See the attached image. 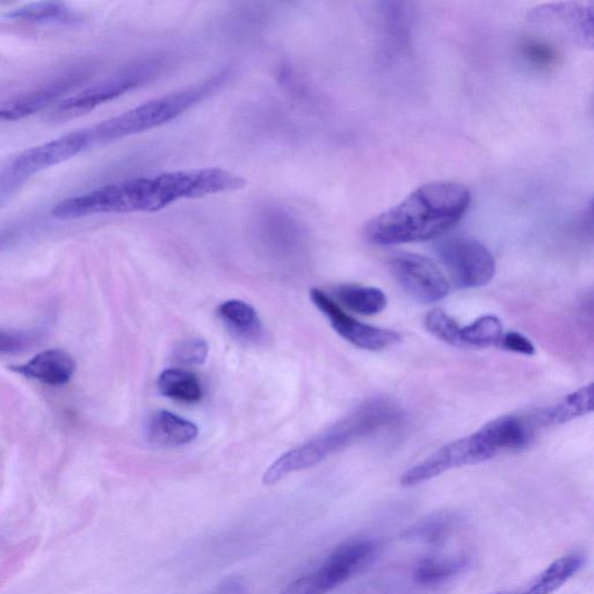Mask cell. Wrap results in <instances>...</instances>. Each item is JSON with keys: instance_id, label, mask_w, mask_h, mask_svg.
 <instances>
[{"instance_id": "1", "label": "cell", "mask_w": 594, "mask_h": 594, "mask_svg": "<svg viewBox=\"0 0 594 594\" xmlns=\"http://www.w3.org/2000/svg\"><path fill=\"white\" fill-rule=\"evenodd\" d=\"M472 194L454 181H433L367 222L364 235L375 245L429 241L444 235L466 215Z\"/></svg>"}, {"instance_id": "2", "label": "cell", "mask_w": 594, "mask_h": 594, "mask_svg": "<svg viewBox=\"0 0 594 594\" xmlns=\"http://www.w3.org/2000/svg\"><path fill=\"white\" fill-rule=\"evenodd\" d=\"M400 419L401 411L396 404L383 398L368 401L333 425L331 429L323 432L321 436L280 456L267 469L263 482L266 485H272L289 474L314 467L339 449L394 425Z\"/></svg>"}, {"instance_id": "3", "label": "cell", "mask_w": 594, "mask_h": 594, "mask_svg": "<svg viewBox=\"0 0 594 594\" xmlns=\"http://www.w3.org/2000/svg\"><path fill=\"white\" fill-rule=\"evenodd\" d=\"M165 64L163 57L156 56L130 64L117 74L104 79L103 82L94 84L81 93L75 94L74 97L62 101L48 115V119L62 122L82 117V115L96 110L100 105L150 82L152 78L161 74Z\"/></svg>"}, {"instance_id": "4", "label": "cell", "mask_w": 594, "mask_h": 594, "mask_svg": "<svg viewBox=\"0 0 594 594\" xmlns=\"http://www.w3.org/2000/svg\"><path fill=\"white\" fill-rule=\"evenodd\" d=\"M498 453L489 433L482 427L481 430L466 438L452 441V443L439 448L429 458L409 469L402 476L401 484L407 488L416 487V485L431 481L449 470L488 461L495 458Z\"/></svg>"}, {"instance_id": "5", "label": "cell", "mask_w": 594, "mask_h": 594, "mask_svg": "<svg viewBox=\"0 0 594 594\" xmlns=\"http://www.w3.org/2000/svg\"><path fill=\"white\" fill-rule=\"evenodd\" d=\"M436 252L449 277L459 288L483 287L495 277L494 256L487 246L474 238H446L437 244Z\"/></svg>"}, {"instance_id": "6", "label": "cell", "mask_w": 594, "mask_h": 594, "mask_svg": "<svg viewBox=\"0 0 594 594\" xmlns=\"http://www.w3.org/2000/svg\"><path fill=\"white\" fill-rule=\"evenodd\" d=\"M92 147L90 129L77 130L24 151L7 166L4 175L20 185L35 173L67 162Z\"/></svg>"}, {"instance_id": "7", "label": "cell", "mask_w": 594, "mask_h": 594, "mask_svg": "<svg viewBox=\"0 0 594 594\" xmlns=\"http://www.w3.org/2000/svg\"><path fill=\"white\" fill-rule=\"evenodd\" d=\"M390 268L398 284L412 299L423 303L444 300L451 291L439 267L415 253H398L390 259Z\"/></svg>"}, {"instance_id": "8", "label": "cell", "mask_w": 594, "mask_h": 594, "mask_svg": "<svg viewBox=\"0 0 594 594\" xmlns=\"http://www.w3.org/2000/svg\"><path fill=\"white\" fill-rule=\"evenodd\" d=\"M310 299L324 316L331 327L347 342L366 351H383L401 343V335L395 331L372 327L354 320L347 315L331 297L320 289H311Z\"/></svg>"}, {"instance_id": "9", "label": "cell", "mask_w": 594, "mask_h": 594, "mask_svg": "<svg viewBox=\"0 0 594 594\" xmlns=\"http://www.w3.org/2000/svg\"><path fill=\"white\" fill-rule=\"evenodd\" d=\"M11 371L48 386H64L76 371V361L68 352L50 349L36 354L26 364L11 366Z\"/></svg>"}, {"instance_id": "10", "label": "cell", "mask_w": 594, "mask_h": 594, "mask_svg": "<svg viewBox=\"0 0 594 594\" xmlns=\"http://www.w3.org/2000/svg\"><path fill=\"white\" fill-rule=\"evenodd\" d=\"M79 81H81V76L69 75L62 79H57V81L46 86H42L38 90L7 101V103L0 105V120L17 121L45 110L53 101H56L64 93L74 88Z\"/></svg>"}, {"instance_id": "11", "label": "cell", "mask_w": 594, "mask_h": 594, "mask_svg": "<svg viewBox=\"0 0 594 594\" xmlns=\"http://www.w3.org/2000/svg\"><path fill=\"white\" fill-rule=\"evenodd\" d=\"M197 425L170 411L152 412L146 423L149 443L159 447H179L192 443L198 437Z\"/></svg>"}, {"instance_id": "12", "label": "cell", "mask_w": 594, "mask_h": 594, "mask_svg": "<svg viewBox=\"0 0 594 594\" xmlns=\"http://www.w3.org/2000/svg\"><path fill=\"white\" fill-rule=\"evenodd\" d=\"M498 452L521 451L530 445L533 432L530 423L518 416H503L484 425Z\"/></svg>"}, {"instance_id": "13", "label": "cell", "mask_w": 594, "mask_h": 594, "mask_svg": "<svg viewBox=\"0 0 594 594\" xmlns=\"http://www.w3.org/2000/svg\"><path fill=\"white\" fill-rule=\"evenodd\" d=\"M219 316L227 328L238 338L257 342L263 336V324L255 308L238 300L224 302L219 307Z\"/></svg>"}, {"instance_id": "14", "label": "cell", "mask_w": 594, "mask_h": 594, "mask_svg": "<svg viewBox=\"0 0 594 594\" xmlns=\"http://www.w3.org/2000/svg\"><path fill=\"white\" fill-rule=\"evenodd\" d=\"M460 525V518L451 512H438L420 519L403 533L409 542L439 545L445 542Z\"/></svg>"}, {"instance_id": "15", "label": "cell", "mask_w": 594, "mask_h": 594, "mask_svg": "<svg viewBox=\"0 0 594 594\" xmlns=\"http://www.w3.org/2000/svg\"><path fill=\"white\" fill-rule=\"evenodd\" d=\"M584 563L582 554L571 553L560 557L548 565L523 594H553L568 583Z\"/></svg>"}, {"instance_id": "16", "label": "cell", "mask_w": 594, "mask_h": 594, "mask_svg": "<svg viewBox=\"0 0 594 594\" xmlns=\"http://www.w3.org/2000/svg\"><path fill=\"white\" fill-rule=\"evenodd\" d=\"M333 295L344 307L364 316L378 315L387 307L386 294L375 287L340 285Z\"/></svg>"}, {"instance_id": "17", "label": "cell", "mask_w": 594, "mask_h": 594, "mask_svg": "<svg viewBox=\"0 0 594 594\" xmlns=\"http://www.w3.org/2000/svg\"><path fill=\"white\" fill-rule=\"evenodd\" d=\"M593 411V385L586 386L565 396L562 401L542 411L539 422L542 425H557L591 414Z\"/></svg>"}, {"instance_id": "18", "label": "cell", "mask_w": 594, "mask_h": 594, "mask_svg": "<svg viewBox=\"0 0 594 594\" xmlns=\"http://www.w3.org/2000/svg\"><path fill=\"white\" fill-rule=\"evenodd\" d=\"M466 556H432L420 561L414 572L415 582L423 586L443 584L465 571Z\"/></svg>"}, {"instance_id": "19", "label": "cell", "mask_w": 594, "mask_h": 594, "mask_svg": "<svg viewBox=\"0 0 594 594\" xmlns=\"http://www.w3.org/2000/svg\"><path fill=\"white\" fill-rule=\"evenodd\" d=\"M161 394L172 400L184 403H197L204 391L197 376L184 369H166L157 381Z\"/></svg>"}, {"instance_id": "20", "label": "cell", "mask_w": 594, "mask_h": 594, "mask_svg": "<svg viewBox=\"0 0 594 594\" xmlns=\"http://www.w3.org/2000/svg\"><path fill=\"white\" fill-rule=\"evenodd\" d=\"M503 336V324L499 318L487 315L461 329V339L465 346H498Z\"/></svg>"}, {"instance_id": "21", "label": "cell", "mask_w": 594, "mask_h": 594, "mask_svg": "<svg viewBox=\"0 0 594 594\" xmlns=\"http://www.w3.org/2000/svg\"><path fill=\"white\" fill-rule=\"evenodd\" d=\"M7 18L30 21V23H48L64 21L70 17L67 6L57 2H41L19 7L6 14Z\"/></svg>"}, {"instance_id": "22", "label": "cell", "mask_w": 594, "mask_h": 594, "mask_svg": "<svg viewBox=\"0 0 594 594\" xmlns=\"http://www.w3.org/2000/svg\"><path fill=\"white\" fill-rule=\"evenodd\" d=\"M425 327L434 337L454 347H465L461 339L460 325L445 311L437 309L427 314Z\"/></svg>"}, {"instance_id": "23", "label": "cell", "mask_w": 594, "mask_h": 594, "mask_svg": "<svg viewBox=\"0 0 594 594\" xmlns=\"http://www.w3.org/2000/svg\"><path fill=\"white\" fill-rule=\"evenodd\" d=\"M207 357L208 344L206 340L200 338L185 340L176 346L171 354V360L183 366L202 365Z\"/></svg>"}, {"instance_id": "24", "label": "cell", "mask_w": 594, "mask_h": 594, "mask_svg": "<svg viewBox=\"0 0 594 594\" xmlns=\"http://www.w3.org/2000/svg\"><path fill=\"white\" fill-rule=\"evenodd\" d=\"M523 54L533 65L539 68L553 67L559 61V53L548 42L528 39L523 43Z\"/></svg>"}, {"instance_id": "25", "label": "cell", "mask_w": 594, "mask_h": 594, "mask_svg": "<svg viewBox=\"0 0 594 594\" xmlns=\"http://www.w3.org/2000/svg\"><path fill=\"white\" fill-rule=\"evenodd\" d=\"M331 592L330 586L320 571L296 579L280 594H327Z\"/></svg>"}, {"instance_id": "26", "label": "cell", "mask_w": 594, "mask_h": 594, "mask_svg": "<svg viewBox=\"0 0 594 594\" xmlns=\"http://www.w3.org/2000/svg\"><path fill=\"white\" fill-rule=\"evenodd\" d=\"M498 346L502 347L505 351L524 354V356H533L535 354L534 344L519 332L512 331L505 333Z\"/></svg>"}, {"instance_id": "27", "label": "cell", "mask_w": 594, "mask_h": 594, "mask_svg": "<svg viewBox=\"0 0 594 594\" xmlns=\"http://www.w3.org/2000/svg\"><path fill=\"white\" fill-rule=\"evenodd\" d=\"M30 336L24 332L0 329V354L24 351L31 342Z\"/></svg>"}, {"instance_id": "28", "label": "cell", "mask_w": 594, "mask_h": 594, "mask_svg": "<svg viewBox=\"0 0 594 594\" xmlns=\"http://www.w3.org/2000/svg\"><path fill=\"white\" fill-rule=\"evenodd\" d=\"M246 586L244 579L239 576H230L224 578L212 590L204 594H245Z\"/></svg>"}]
</instances>
